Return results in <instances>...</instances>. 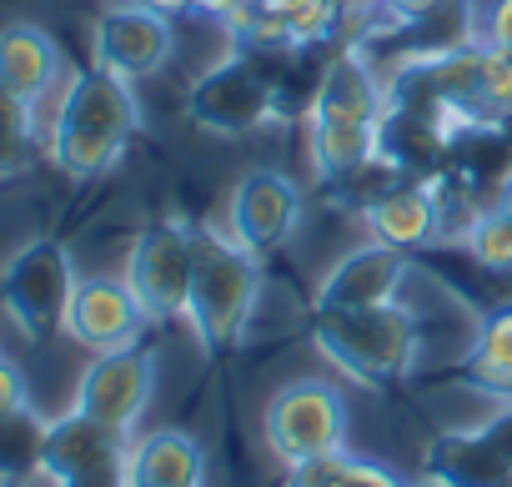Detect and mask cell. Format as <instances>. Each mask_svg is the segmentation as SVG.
I'll return each instance as SVG.
<instances>
[{"label": "cell", "instance_id": "obj_1", "mask_svg": "<svg viewBox=\"0 0 512 487\" xmlns=\"http://www.w3.org/2000/svg\"><path fill=\"white\" fill-rule=\"evenodd\" d=\"M136 131H141V101H136L131 81H121L91 61L86 71H76L61 86V101H56V116L46 131V156L61 176L91 181V176H106L126 156Z\"/></svg>", "mask_w": 512, "mask_h": 487}, {"label": "cell", "instance_id": "obj_2", "mask_svg": "<svg viewBox=\"0 0 512 487\" xmlns=\"http://www.w3.org/2000/svg\"><path fill=\"white\" fill-rule=\"evenodd\" d=\"M312 347L357 387H402L422 357V327L402 302L387 307H312Z\"/></svg>", "mask_w": 512, "mask_h": 487}, {"label": "cell", "instance_id": "obj_3", "mask_svg": "<svg viewBox=\"0 0 512 487\" xmlns=\"http://www.w3.org/2000/svg\"><path fill=\"white\" fill-rule=\"evenodd\" d=\"M262 302V257L221 226H191V297L186 322L206 352H226L246 337Z\"/></svg>", "mask_w": 512, "mask_h": 487}, {"label": "cell", "instance_id": "obj_4", "mask_svg": "<svg viewBox=\"0 0 512 487\" xmlns=\"http://www.w3.org/2000/svg\"><path fill=\"white\" fill-rule=\"evenodd\" d=\"M287 116V86L267 51L241 46L206 66L186 91V121L211 136H251Z\"/></svg>", "mask_w": 512, "mask_h": 487}, {"label": "cell", "instance_id": "obj_5", "mask_svg": "<svg viewBox=\"0 0 512 487\" xmlns=\"http://www.w3.org/2000/svg\"><path fill=\"white\" fill-rule=\"evenodd\" d=\"M76 262L56 236H31L26 247H16L0 267V312L11 317V327L26 342H51L66 332V312L76 297Z\"/></svg>", "mask_w": 512, "mask_h": 487}, {"label": "cell", "instance_id": "obj_6", "mask_svg": "<svg viewBox=\"0 0 512 487\" xmlns=\"http://www.w3.org/2000/svg\"><path fill=\"white\" fill-rule=\"evenodd\" d=\"M262 437H267L272 457H282L287 467L322 457V452H342L347 447L342 387L327 377H297V382L277 387L267 412H262Z\"/></svg>", "mask_w": 512, "mask_h": 487}, {"label": "cell", "instance_id": "obj_7", "mask_svg": "<svg viewBox=\"0 0 512 487\" xmlns=\"http://www.w3.org/2000/svg\"><path fill=\"white\" fill-rule=\"evenodd\" d=\"M126 287L141 302L151 327H166L176 317H186V297H191V226L176 216H161L151 226L136 231L131 252H126Z\"/></svg>", "mask_w": 512, "mask_h": 487}, {"label": "cell", "instance_id": "obj_8", "mask_svg": "<svg viewBox=\"0 0 512 487\" xmlns=\"http://www.w3.org/2000/svg\"><path fill=\"white\" fill-rule=\"evenodd\" d=\"M156 397V352L146 342L116 347V352H96L91 367L76 382V412L131 437L136 422L146 417Z\"/></svg>", "mask_w": 512, "mask_h": 487}, {"label": "cell", "instance_id": "obj_9", "mask_svg": "<svg viewBox=\"0 0 512 487\" xmlns=\"http://www.w3.org/2000/svg\"><path fill=\"white\" fill-rule=\"evenodd\" d=\"M302 216H307L302 186L287 171H277V166H256L231 191L226 231L241 241V247H251L256 257H272V252H282V247L297 241Z\"/></svg>", "mask_w": 512, "mask_h": 487}, {"label": "cell", "instance_id": "obj_10", "mask_svg": "<svg viewBox=\"0 0 512 487\" xmlns=\"http://www.w3.org/2000/svg\"><path fill=\"white\" fill-rule=\"evenodd\" d=\"M176 56V26L171 16L121 0L106 6L91 26V61L121 81H146L156 71H166V61Z\"/></svg>", "mask_w": 512, "mask_h": 487}, {"label": "cell", "instance_id": "obj_11", "mask_svg": "<svg viewBox=\"0 0 512 487\" xmlns=\"http://www.w3.org/2000/svg\"><path fill=\"white\" fill-rule=\"evenodd\" d=\"M146 327L151 322H146L141 302L131 297L126 277H81L76 282V297H71V312H66V337L76 347H86L91 357L141 342Z\"/></svg>", "mask_w": 512, "mask_h": 487}, {"label": "cell", "instance_id": "obj_12", "mask_svg": "<svg viewBox=\"0 0 512 487\" xmlns=\"http://www.w3.org/2000/svg\"><path fill=\"white\" fill-rule=\"evenodd\" d=\"M407 252L382 247V241H367V247H352L317 287V307H387L397 302L402 282H407Z\"/></svg>", "mask_w": 512, "mask_h": 487}, {"label": "cell", "instance_id": "obj_13", "mask_svg": "<svg viewBox=\"0 0 512 487\" xmlns=\"http://www.w3.org/2000/svg\"><path fill=\"white\" fill-rule=\"evenodd\" d=\"M362 226H367V241H382V247H397V252L432 247L437 226H442L437 186H427V181H397V186L377 191L367 201V211H362Z\"/></svg>", "mask_w": 512, "mask_h": 487}, {"label": "cell", "instance_id": "obj_14", "mask_svg": "<svg viewBox=\"0 0 512 487\" xmlns=\"http://www.w3.org/2000/svg\"><path fill=\"white\" fill-rule=\"evenodd\" d=\"M61 76H66V56L51 31H41L36 21L0 26V86L11 96H21L26 106H41Z\"/></svg>", "mask_w": 512, "mask_h": 487}, {"label": "cell", "instance_id": "obj_15", "mask_svg": "<svg viewBox=\"0 0 512 487\" xmlns=\"http://www.w3.org/2000/svg\"><path fill=\"white\" fill-rule=\"evenodd\" d=\"M206 452L181 427H156L126 447V487H201Z\"/></svg>", "mask_w": 512, "mask_h": 487}, {"label": "cell", "instance_id": "obj_16", "mask_svg": "<svg viewBox=\"0 0 512 487\" xmlns=\"http://www.w3.org/2000/svg\"><path fill=\"white\" fill-rule=\"evenodd\" d=\"M312 116V161L327 181H352L357 171L382 161V121H357L337 111H307Z\"/></svg>", "mask_w": 512, "mask_h": 487}, {"label": "cell", "instance_id": "obj_17", "mask_svg": "<svg viewBox=\"0 0 512 487\" xmlns=\"http://www.w3.org/2000/svg\"><path fill=\"white\" fill-rule=\"evenodd\" d=\"M312 111H337V116H357V121H387V86L377 81L367 56H357L347 46V51L327 56V66L317 71Z\"/></svg>", "mask_w": 512, "mask_h": 487}, {"label": "cell", "instance_id": "obj_18", "mask_svg": "<svg viewBox=\"0 0 512 487\" xmlns=\"http://www.w3.org/2000/svg\"><path fill=\"white\" fill-rule=\"evenodd\" d=\"M427 477L442 487H512V467L482 442L477 427L442 432L427 447Z\"/></svg>", "mask_w": 512, "mask_h": 487}, {"label": "cell", "instance_id": "obj_19", "mask_svg": "<svg viewBox=\"0 0 512 487\" xmlns=\"http://www.w3.org/2000/svg\"><path fill=\"white\" fill-rule=\"evenodd\" d=\"M457 377L482 392V397H497V402H512V302H497L482 322H477V337L457 367Z\"/></svg>", "mask_w": 512, "mask_h": 487}, {"label": "cell", "instance_id": "obj_20", "mask_svg": "<svg viewBox=\"0 0 512 487\" xmlns=\"http://www.w3.org/2000/svg\"><path fill=\"white\" fill-rule=\"evenodd\" d=\"M467 252H472L477 267H487V272H512V216H507L497 201L472 221V231H467Z\"/></svg>", "mask_w": 512, "mask_h": 487}, {"label": "cell", "instance_id": "obj_21", "mask_svg": "<svg viewBox=\"0 0 512 487\" xmlns=\"http://www.w3.org/2000/svg\"><path fill=\"white\" fill-rule=\"evenodd\" d=\"M41 427H46V422H36V412L0 422V482H21L26 472H36Z\"/></svg>", "mask_w": 512, "mask_h": 487}, {"label": "cell", "instance_id": "obj_22", "mask_svg": "<svg viewBox=\"0 0 512 487\" xmlns=\"http://www.w3.org/2000/svg\"><path fill=\"white\" fill-rule=\"evenodd\" d=\"M352 457H357V452H352V447H342V452H322V457L292 462L282 487H342V477H347Z\"/></svg>", "mask_w": 512, "mask_h": 487}, {"label": "cell", "instance_id": "obj_23", "mask_svg": "<svg viewBox=\"0 0 512 487\" xmlns=\"http://www.w3.org/2000/svg\"><path fill=\"white\" fill-rule=\"evenodd\" d=\"M131 447V442H126ZM126 447L121 452H106V457H96V462H86V467H76L71 477H61V482H51V487H126Z\"/></svg>", "mask_w": 512, "mask_h": 487}, {"label": "cell", "instance_id": "obj_24", "mask_svg": "<svg viewBox=\"0 0 512 487\" xmlns=\"http://www.w3.org/2000/svg\"><path fill=\"white\" fill-rule=\"evenodd\" d=\"M26 412H31V382L11 357H0V422L26 417Z\"/></svg>", "mask_w": 512, "mask_h": 487}, {"label": "cell", "instance_id": "obj_25", "mask_svg": "<svg viewBox=\"0 0 512 487\" xmlns=\"http://www.w3.org/2000/svg\"><path fill=\"white\" fill-rule=\"evenodd\" d=\"M477 41L512 56V0H487L477 16Z\"/></svg>", "mask_w": 512, "mask_h": 487}, {"label": "cell", "instance_id": "obj_26", "mask_svg": "<svg viewBox=\"0 0 512 487\" xmlns=\"http://www.w3.org/2000/svg\"><path fill=\"white\" fill-rule=\"evenodd\" d=\"M442 6H447V0H382L372 21H382V26H412V21L437 16Z\"/></svg>", "mask_w": 512, "mask_h": 487}, {"label": "cell", "instance_id": "obj_27", "mask_svg": "<svg viewBox=\"0 0 512 487\" xmlns=\"http://www.w3.org/2000/svg\"><path fill=\"white\" fill-rule=\"evenodd\" d=\"M342 487H412V482H407V477H397L392 467L372 462V457H352V467H347Z\"/></svg>", "mask_w": 512, "mask_h": 487}, {"label": "cell", "instance_id": "obj_28", "mask_svg": "<svg viewBox=\"0 0 512 487\" xmlns=\"http://www.w3.org/2000/svg\"><path fill=\"white\" fill-rule=\"evenodd\" d=\"M0 131L11 136H31L36 141V106H26L21 96H11L6 86H0Z\"/></svg>", "mask_w": 512, "mask_h": 487}, {"label": "cell", "instance_id": "obj_29", "mask_svg": "<svg viewBox=\"0 0 512 487\" xmlns=\"http://www.w3.org/2000/svg\"><path fill=\"white\" fill-rule=\"evenodd\" d=\"M36 156V141L31 136H11V131H0V181H11L31 166Z\"/></svg>", "mask_w": 512, "mask_h": 487}, {"label": "cell", "instance_id": "obj_30", "mask_svg": "<svg viewBox=\"0 0 512 487\" xmlns=\"http://www.w3.org/2000/svg\"><path fill=\"white\" fill-rule=\"evenodd\" d=\"M477 432H482V442H487V447H492L507 467H512V402H502V407H497V412L477 427Z\"/></svg>", "mask_w": 512, "mask_h": 487}, {"label": "cell", "instance_id": "obj_31", "mask_svg": "<svg viewBox=\"0 0 512 487\" xmlns=\"http://www.w3.org/2000/svg\"><path fill=\"white\" fill-rule=\"evenodd\" d=\"M241 6H246V0H196V11H201V16H211V21H221V26H226Z\"/></svg>", "mask_w": 512, "mask_h": 487}, {"label": "cell", "instance_id": "obj_32", "mask_svg": "<svg viewBox=\"0 0 512 487\" xmlns=\"http://www.w3.org/2000/svg\"><path fill=\"white\" fill-rule=\"evenodd\" d=\"M136 6H151L161 16H186V11H196V0H136Z\"/></svg>", "mask_w": 512, "mask_h": 487}, {"label": "cell", "instance_id": "obj_33", "mask_svg": "<svg viewBox=\"0 0 512 487\" xmlns=\"http://www.w3.org/2000/svg\"><path fill=\"white\" fill-rule=\"evenodd\" d=\"M492 201H497V206H502V211L512 216V171L502 176V186H497V196H492Z\"/></svg>", "mask_w": 512, "mask_h": 487}, {"label": "cell", "instance_id": "obj_34", "mask_svg": "<svg viewBox=\"0 0 512 487\" xmlns=\"http://www.w3.org/2000/svg\"><path fill=\"white\" fill-rule=\"evenodd\" d=\"M0 487H26V482H0Z\"/></svg>", "mask_w": 512, "mask_h": 487}]
</instances>
